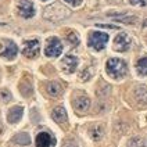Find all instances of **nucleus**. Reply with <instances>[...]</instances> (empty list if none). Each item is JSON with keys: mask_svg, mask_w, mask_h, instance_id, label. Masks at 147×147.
I'll return each mask as SVG.
<instances>
[{"mask_svg": "<svg viewBox=\"0 0 147 147\" xmlns=\"http://www.w3.org/2000/svg\"><path fill=\"white\" fill-rule=\"evenodd\" d=\"M1 131H3V126H1V122H0V133H1Z\"/></svg>", "mask_w": 147, "mask_h": 147, "instance_id": "obj_26", "label": "nucleus"}, {"mask_svg": "<svg viewBox=\"0 0 147 147\" xmlns=\"http://www.w3.org/2000/svg\"><path fill=\"white\" fill-rule=\"evenodd\" d=\"M51 118L57 123H65L67 122V111L64 107H56L51 113Z\"/></svg>", "mask_w": 147, "mask_h": 147, "instance_id": "obj_14", "label": "nucleus"}, {"mask_svg": "<svg viewBox=\"0 0 147 147\" xmlns=\"http://www.w3.org/2000/svg\"><path fill=\"white\" fill-rule=\"evenodd\" d=\"M64 147H75V144H74L72 142H65V143H64Z\"/></svg>", "mask_w": 147, "mask_h": 147, "instance_id": "obj_25", "label": "nucleus"}, {"mask_svg": "<svg viewBox=\"0 0 147 147\" xmlns=\"http://www.w3.org/2000/svg\"><path fill=\"white\" fill-rule=\"evenodd\" d=\"M1 96H3L4 100H8L10 98V93H8L7 90H1Z\"/></svg>", "mask_w": 147, "mask_h": 147, "instance_id": "obj_24", "label": "nucleus"}, {"mask_svg": "<svg viewBox=\"0 0 147 147\" xmlns=\"http://www.w3.org/2000/svg\"><path fill=\"white\" fill-rule=\"evenodd\" d=\"M18 13L24 18H32L35 16V7L33 3L29 0H21L18 4Z\"/></svg>", "mask_w": 147, "mask_h": 147, "instance_id": "obj_9", "label": "nucleus"}, {"mask_svg": "<svg viewBox=\"0 0 147 147\" xmlns=\"http://www.w3.org/2000/svg\"><path fill=\"white\" fill-rule=\"evenodd\" d=\"M39 50H40V43L38 39H29L24 43V49H22V53H24L25 57L28 58H35L38 54H39Z\"/></svg>", "mask_w": 147, "mask_h": 147, "instance_id": "obj_6", "label": "nucleus"}, {"mask_svg": "<svg viewBox=\"0 0 147 147\" xmlns=\"http://www.w3.org/2000/svg\"><path fill=\"white\" fill-rule=\"evenodd\" d=\"M65 1L69 4V6H72V7H78V6L82 3V0H65Z\"/></svg>", "mask_w": 147, "mask_h": 147, "instance_id": "obj_23", "label": "nucleus"}, {"mask_svg": "<svg viewBox=\"0 0 147 147\" xmlns=\"http://www.w3.org/2000/svg\"><path fill=\"white\" fill-rule=\"evenodd\" d=\"M22 113H24V110H22V107H13L10 111H8V115H7V121L10 123H17L21 118H22Z\"/></svg>", "mask_w": 147, "mask_h": 147, "instance_id": "obj_13", "label": "nucleus"}, {"mask_svg": "<svg viewBox=\"0 0 147 147\" xmlns=\"http://www.w3.org/2000/svg\"><path fill=\"white\" fill-rule=\"evenodd\" d=\"M144 26H147V20H146V21H144Z\"/></svg>", "mask_w": 147, "mask_h": 147, "instance_id": "obj_27", "label": "nucleus"}, {"mask_svg": "<svg viewBox=\"0 0 147 147\" xmlns=\"http://www.w3.org/2000/svg\"><path fill=\"white\" fill-rule=\"evenodd\" d=\"M133 96L135 100L140 104H147V86L146 85H139L138 88L133 90Z\"/></svg>", "mask_w": 147, "mask_h": 147, "instance_id": "obj_12", "label": "nucleus"}, {"mask_svg": "<svg viewBox=\"0 0 147 147\" xmlns=\"http://www.w3.org/2000/svg\"><path fill=\"white\" fill-rule=\"evenodd\" d=\"M107 42H108V35H107V33L94 31V32H92L89 35V40H88V43H89V46L92 49L100 51V50H103L106 47Z\"/></svg>", "mask_w": 147, "mask_h": 147, "instance_id": "obj_3", "label": "nucleus"}, {"mask_svg": "<svg viewBox=\"0 0 147 147\" xmlns=\"http://www.w3.org/2000/svg\"><path fill=\"white\" fill-rule=\"evenodd\" d=\"M132 45V40L131 38H129V35L128 33H119V35H117L114 39V49L117 51H126V50H129Z\"/></svg>", "mask_w": 147, "mask_h": 147, "instance_id": "obj_7", "label": "nucleus"}, {"mask_svg": "<svg viewBox=\"0 0 147 147\" xmlns=\"http://www.w3.org/2000/svg\"><path fill=\"white\" fill-rule=\"evenodd\" d=\"M106 69L107 74L111 78H114V79H121L128 72L126 63L123 60H121V58H110L106 64Z\"/></svg>", "mask_w": 147, "mask_h": 147, "instance_id": "obj_2", "label": "nucleus"}, {"mask_svg": "<svg viewBox=\"0 0 147 147\" xmlns=\"http://www.w3.org/2000/svg\"><path fill=\"white\" fill-rule=\"evenodd\" d=\"M46 92L50 97H58L63 93V88L58 82H49L47 86H46Z\"/></svg>", "mask_w": 147, "mask_h": 147, "instance_id": "obj_15", "label": "nucleus"}, {"mask_svg": "<svg viewBox=\"0 0 147 147\" xmlns=\"http://www.w3.org/2000/svg\"><path fill=\"white\" fill-rule=\"evenodd\" d=\"M71 16V11L63 6L61 3H54V4H50L47 7L45 8L43 11V17L46 20H49L51 22H60L63 20H65L68 17Z\"/></svg>", "mask_w": 147, "mask_h": 147, "instance_id": "obj_1", "label": "nucleus"}, {"mask_svg": "<svg viewBox=\"0 0 147 147\" xmlns=\"http://www.w3.org/2000/svg\"><path fill=\"white\" fill-rule=\"evenodd\" d=\"M74 108L78 113H86L90 108V98L88 96H78L74 100Z\"/></svg>", "mask_w": 147, "mask_h": 147, "instance_id": "obj_10", "label": "nucleus"}, {"mask_svg": "<svg viewBox=\"0 0 147 147\" xmlns=\"http://www.w3.org/2000/svg\"><path fill=\"white\" fill-rule=\"evenodd\" d=\"M103 135H104V128L101 125H96L90 129V136L93 140H100L103 138Z\"/></svg>", "mask_w": 147, "mask_h": 147, "instance_id": "obj_18", "label": "nucleus"}, {"mask_svg": "<svg viewBox=\"0 0 147 147\" xmlns=\"http://www.w3.org/2000/svg\"><path fill=\"white\" fill-rule=\"evenodd\" d=\"M136 69H138V72L140 75H143V76H147V57H142L136 63Z\"/></svg>", "mask_w": 147, "mask_h": 147, "instance_id": "obj_19", "label": "nucleus"}, {"mask_svg": "<svg viewBox=\"0 0 147 147\" xmlns=\"http://www.w3.org/2000/svg\"><path fill=\"white\" fill-rule=\"evenodd\" d=\"M128 147H146V142L142 138H133V139L129 140Z\"/></svg>", "mask_w": 147, "mask_h": 147, "instance_id": "obj_20", "label": "nucleus"}, {"mask_svg": "<svg viewBox=\"0 0 147 147\" xmlns=\"http://www.w3.org/2000/svg\"><path fill=\"white\" fill-rule=\"evenodd\" d=\"M13 142L17 143V144H21V146H28L31 143V138H29L28 133H18V135L14 136Z\"/></svg>", "mask_w": 147, "mask_h": 147, "instance_id": "obj_17", "label": "nucleus"}, {"mask_svg": "<svg viewBox=\"0 0 147 147\" xmlns=\"http://www.w3.org/2000/svg\"><path fill=\"white\" fill-rule=\"evenodd\" d=\"M133 6H147V0H129Z\"/></svg>", "mask_w": 147, "mask_h": 147, "instance_id": "obj_22", "label": "nucleus"}, {"mask_svg": "<svg viewBox=\"0 0 147 147\" xmlns=\"http://www.w3.org/2000/svg\"><path fill=\"white\" fill-rule=\"evenodd\" d=\"M78 58L75 57V56H71V54H68L65 57L63 58V63H61V65H63V69L65 71L67 74H72L75 69H76V67H78Z\"/></svg>", "mask_w": 147, "mask_h": 147, "instance_id": "obj_11", "label": "nucleus"}, {"mask_svg": "<svg viewBox=\"0 0 147 147\" xmlns=\"http://www.w3.org/2000/svg\"><path fill=\"white\" fill-rule=\"evenodd\" d=\"M35 144L36 147H53L56 144V140L49 132H40L35 139Z\"/></svg>", "mask_w": 147, "mask_h": 147, "instance_id": "obj_8", "label": "nucleus"}, {"mask_svg": "<svg viewBox=\"0 0 147 147\" xmlns=\"http://www.w3.org/2000/svg\"><path fill=\"white\" fill-rule=\"evenodd\" d=\"M17 53H18V47L14 42L8 40V39H3L0 42V57L6 58V60H13L16 58Z\"/></svg>", "mask_w": 147, "mask_h": 147, "instance_id": "obj_4", "label": "nucleus"}, {"mask_svg": "<svg viewBox=\"0 0 147 147\" xmlns=\"http://www.w3.org/2000/svg\"><path fill=\"white\" fill-rule=\"evenodd\" d=\"M67 40L68 43L71 45V46H78L79 45V38H78V35L75 32H69L67 35Z\"/></svg>", "mask_w": 147, "mask_h": 147, "instance_id": "obj_21", "label": "nucleus"}, {"mask_svg": "<svg viewBox=\"0 0 147 147\" xmlns=\"http://www.w3.org/2000/svg\"><path fill=\"white\" fill-rule=\"evenodd\" d=\"M20 90H21V94H22L24 97H31V94H32V92H33V88L29 81H22L21 85H20Z\"/></svg>", "mask_w": 147, "mask_h": 147, "instance_id": "obj_16", "label": "nucleus"}, {"mask_svg": "<svg viewBox=\"0 0 147 147\" xmlns=\"http://www.w3.org/2000/svg\"><path fill=\"white\" fill-rule=\"evenodd\" d=\"M63 51V43L58 38H50L45 47V54L47 57H58Z\"/></svg>", "mask_w": 147, "mask_h": 147, "instance_id": "obj_5", "label": "nucleus"}, {"mask_svg": "<svg viewBox=\"0 0 147 147\" xmlns=\"http://www.w3.org/2000/svg\"><path fill=\"white\" fill-rule=\"evenodd\" d=\"M43 1H47V0H43Z\"/></svg>", "mask_w": 147, "mask_h": 147, "instance_id": "obj_28", "label": "nucleus"}]
</instances>
